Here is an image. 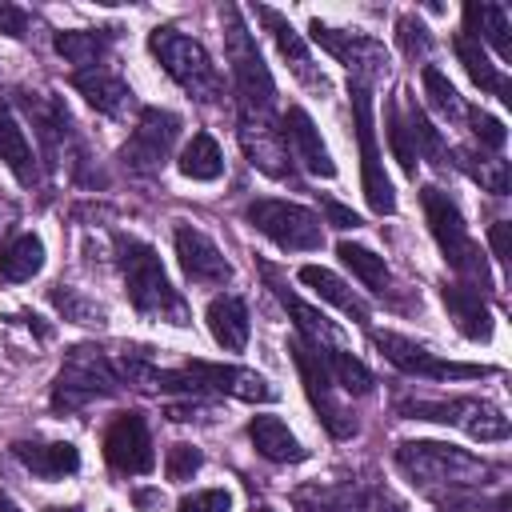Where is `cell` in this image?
Returning a JSON list of instances; mask_svg holds the SVG:
<instances>
[{"label":"cell","instance_id":"6da1fadb","mask_svg":"<svg viewBox=\"0 0 512 512\" xmlns=\"http://www.w3.org/2000/svg\"><path fill=\"white\" fill-rule=\"evenodd\" d=\"M396 464L400 472L440 508H456L468 504L484 484H492V464H484L480 456L456 448V444H440V440H408L396 448Z\"/></svg>","mask_w":512,"mask_h":512},{"label":"cell","instance_id":"7a4b0ae2","mask_svg":"<svg viewBox=\"0 0 512 512\" xmlns=\"http://www.w3.org/2000/svg\"><path fill=\"white\" fill-rule=\"evenodd\" d=\"M116 260H120V272H124V288H128V300L140 316L148 320H164V324H188V304L184 296L172 288L160 256L152 244L136 240V236H116Z\"/></svg>","mask_w":512,"mask_h":512},{"label":"cell","instance_id":"3957f363","mask_svg":"<svg viewBox=\"0 0 512 512\" xmlns=\"http://www.w3.org/2000/svg\"><path fill=\"white\" fill-rule=\"evenodd\" d=\"M420 204H424V216H428V228L440 244V256L448 260V268L460 276V284L484 292L492 288V272H488V260L480 252V244L468 236V224L456 208V200L440 188H424L420 192Z\"/></svg>","mask_w":512,"mask_h":512},{"label":"cell","instance_id":"277c9868","mask_svg":"<svg viewBox=\"0 0 512 512\" xmlns=\"http://www.w3.org/2000/svg\"><path fill=\"white\" fill-rule=\"evenodd\" d=\"M148 48H152V56L160 60V68H164L192 100H200V104L220 100L224 80H220V72H216L212 56L204 52L200 40L184 36L180 28H152Z\"/></svg>","mask_w":512,"mask_h":512},{"label":"cell","instance_id":"5b68a950","mask_svg":"<svg viewBox=\"0 0 512 512\" xmlns=\"http://www.w3.org/2000/svg\"><path fill=\"white\" fill-rule=\"evenodd\" d=\"M220 20H224V48H228V64H232V84H236V96H240V112H272V100H276V80L252 40V32L244 28L240 12L232 4L220 8Z\"/></svg>","mask_w":512,"mask_h":512},{"label":"cell","instance_id":"8992f818","mask_svg":"<svg viewBox=\"0 0 512 512\" xmlns=\"http://www.w3.org/2000/svg\"><path fill=\"white\" fill-rule=\"evenodd\" d=\"M120 392V376H116V364L92 348V344H76L60 372H56V388H52V408H84L92 400H104V396H116Z\"/></svg>","mask_w":512,"mask_h":512},{"label":"cell","instance_id":"52a82bcc","mask_svg":"<svg viewBox=\"0 0 512 512\" xmlns=\"http://www.w3.org/2000/svg\"><path fill=\"white\" fill-rule=\"evenodd\" d=\"M244 216L260 236H268L284 252H316L324 244V220L304 204L264 196V200H252Z\"/></svg>","mask_w":512,"mask_h":512},{"label":"cell","instance_id":"ba28073f","mask_svg":"<svg viewBox=\"0 0 512 512\" xmlns=\"http://www.w3.org/2000/svg\"><path fill=\"white\" fill-rule=\"evenodd\" d=\"M396 412L408 420H436V424H452L464 428L476 440H504L508 436V416L496 404L472 400V396H456V400H396Z\"/></svg>","mask_w":512,"mask_h":512},{"label":"cell","instance_id":"9c48e42d","mask_svg":"<svg viewBox=\"0 0 512 512\" xmlns=\"http://www.w3.org/2000/svg\"><path fill=\"white\" fill-rule=\"evenodd\" d=\"M352 96V120H356V140H360V168H364V200L372 212L392 216L396 212V192L380 168V148H376V124H372V84L348 80Z\"/></svg>","mask_w":512,"mask_h":512},{"label":"cell","instance_id":"30bf717a","mask_svg":"<svg viewBox=\"0 0 512 512\" xmlns=\"http://www.w3.org/2000/svg\"><path fill=\"white\" fill-rule=\"evenodd\" d=\"M288 352H292V364H296V372H300V380H304L308 404L316 408V416H320V424L328 428V436L348 440V436L356 432V416L336 400V392H332L336 384H332V376H328V368H324L320 348L296 336V340L288 344Z\"/></svg>","mask_w":512,"mask_h":512},{"label":"cell","instance_id":"8fae6325","mask_svg":"<svg viewBox=\"0 0 512 512\" xmlns=\"http://www.w3.org/2000/svg\"><path fill=\"white\" fill-rule=\"evenodd\" d=\"M180 136V116L176 112H164V108H144L128 144L120 148V164L136 176H152L164 168L172 144Z\"/></svg>","mask_w":512,"mask_h":512},{"label":"cell","instance_id":"7c38bea8","mask_svg":"<svg viewBox=\"0 0 512 512\" xmlns=\"http://www.w3.org/2000/svg\"><path fill=\"white\" fill-rule=\"evenodd\" d=\"M308 32H312V40H316L324 52H332V56L348 68L352 80L372 84V80H380V76L388 72V52H384L380 40L360 36V32H340V28H328V24H320V20H312Z\"/></svg>","mask_w":512,"mask_h":512},{"label":"cell","instance_id":"4fadbf2b","mask_svg":"<svg viewBox=\"0 0 512 512\" xmlns=\"http://www.w3.org/2000/svg\"><path fill=\"white\" fill-rule=\"evenodd\" d=\"M372 344L384 352L388 364H396L400 372L408 376H424V380H476V376H488V368L480 364H452V360H440L436 352H428L424 344H412L396 332H376Z\"/></svg>","mask_w":512,"mask_h":512},{"label":"cell","instance_id":"5bb4252c","mask_svg":"<svg viewBox=\"0 0 512 512\" xmlns=\"http://www.w3.org/2000/svg\"><path fill=\"white\" fill-rule=\"evenodd\" d=\"M104 460L124 472V476H140V472H152L156 464V452H152V436H148V424L140 412H124L108 424L104 432Z\"/></svg>","mask_w":512,"mask_h":512},{"label":"cell","instance_id":"9a60e30c","mask_svg":"<svg viewBox=\"0 0 512 512\" xmlns=\"http://www.w3.org/2000/svg\"><path fill=\"white\" fill-rule=\"evenodd\" d=\"M240 148L244 156L272 180H288L292 176V160H288V144L284 132L272 124L268 112H240Z\"/></svg>","mask_w":512,"mask_h":512},{"label":"cell","instance_id":"2e32d148","mask_svg":"<svg viewBox=\"0 0 512 512\" xmlns=\"http://www.w3.org/2000/svg\"><path fill=\"white\" fill-rule=\"evenodd\" d=\"M172 240H176V260L188 280H196V284H228L232 280V264L224 260V252L216 248L212 236H204L192 224H180L172 232Z\"/></svg>","mask_w":512,"mask_h":512},{"label":"cell","instance_id":"e0dca14e","mask_svg":"<svg viewBox=\"0 0 512 512\" xmlns=\"http://www.w3.org/2000/svg\"><path fill=\"white\" fill-rule=\"evenodd\" d=\"M280 132H284V144H288L292 160H300L304 172L324 176V180L336 176V164H332V156H328V148H324V140H320V132H316V124H312V116L304 108L292 104Z\"/></svg>","mask_w":512,"mask_h":512},{"label":"cell","instance_id":"ac0fdd59","mask_svg":"<svg viewBox=\"0 0 512 512\" xmlns=\"http://www.w3.org/2000/svg\"><path fill=\"white\" fill-rule=\"evenodd\" d=\"M12 456L40 480H64L80 468V452L68 440H52V444H36V440H16Z\"/></svg>","mask_w":512,"mask_h":512},{"label":"cell","instance_id":"d6986e66","mask_svg":"<svg viewBox=\"0 0 512 512\" xmlns=\"http://www.w3.org/2000/svg\"><path fill=\"white\" fill-rule=\"evenodd\" d=\"M296 512H368V492L356 480H336V484H300L292 492Z\"/></svg>","mask_w":512,"mask_h":512},{"label":"cell","instance_id":"ffe728a7","mask_svg":"<svg viewBox=\"0 0 512 512\" xmlns=\"http://www.w3.org/2000/svg\"><path fill=\"white\" fill-rule=\"evenodd\" d=\"M440 300L452 316V324L468 336V340H488L492 336V312L484 304V292L468 288V284H444L440 288Z\"/></svg>","mask_w":512,"mask_h":512},{"label":"cell","instance_id":"44dd1931","mask_svg":"<svg viewBox=\"0 0 512 512\" xmlns=\"http://www.w3.org/2000/svg\"><path fill=\"white\" fill-rule=\"evenodd\" d=\"M256 16L264 20V28L272 32V40H276V48H280V56L292 64V72L304 80V84H316V88H324V76L312 68V52H308V44L300 40V32L276 12V8H264V4H256Z\"/></svg>","mask_w":512,"mask_h":512},{"label":"cell","instance_id":"7402d4cb","mask_svg":"<svg viewBox=\"0 0 512 512\" xmlns=\"http://www.w3.org/2000/svg\"><path fill=\"white\" fill-rule=\"evenodd\" d=\"M72 84H76V92H80L96 112H104V116H124L128 104H132V88H128L120 76H112L108 68L72 72Z\"/></svg>","mask_w":512,"mask_h":512},{"label":"cell","instance_id":"603a6c76","mask_svg":"<svg viewBox=\"0 0 512 512\" xmlns=\"http://www.w3.org/2000/svg\"><path fill=\"white\" fill-rule=\"evenodd\" d=\"M248 440L272 464H300V460H308V448L288 432V424L280 416H252L248 420Z\"/></svg>","mask_w":512,"mask_h":512},{"label":"cell","instance_id":"cb8c5ba5","mask_svg":"<svg viewBox=\"0 0 512 512\" xmlns=\"http://www.w3.org/2000/svg\"><path fill=\"white\" fill-rule=\"evenodd\" d=\"M204 320H208L212 340L224 352H244V344H248V308H244L240 296H216L208 304Z\"/></svg>","mask_w":512,"mask_h":512},{"label":"cell","instance_id":"d4e9b609","mask_svg":"<svg viewBox=\"0 0 512 512\" xmlns=\"http://www.w3.org/2000/svg\"><path fill=\"white\" fill-rule=\"evenodd\" d=\"M512 16L504 4H468L464 8V36L472 40H488L500 60H512Z\"/></svg>","mask_w":512,"mask_h":512},{"label":"cell","instance_id":"484cf974","mask_svg":"<svg viewBox=\"0 0 512 512\" xmlns=\"http://www.w3.org/2000/svg\"><path fill=\"white\" fill-rule=\"evenodd\" d=\"M452 52H456V60L464 64V72L472 76V84H480L484 92H492V96H500L504 104H512V88H508V80L500 76V68L488 60V52H484V44L480 40H472V36H456L452 40Z\"/></svg>","mask_w":512,"mask_h":512},{"label":"cell","instance_id":"4316f807","mask_svg":"<svg viewBox=\"0 0 512 512\" xmlns=\"http://www.w3.org/2000/svg\"><path fill=\"white\" fill-rule=\"evenodd\" d=\"M300 284H308L320 300H328V304H336L344 316H352L356 324H368V304L336 276V272H328V268H320V264H304L300 268Z\"/></svg>","mask_w":512,"mask_h":512},{"label":"cell","instance_id":"83f0119b","mask_svg":"<svg viewBox=\"0 0 512 512\" xmlns=\"http://www.w3.org/2000/svg\"><path fill=\"white\" fill-rule=\"evenodd\" d=\"M0 160L12 168V176L20 184L32 188V180H36V156H32V144H28L24 128H20V120L12 116V108L4 100H0Z\"/></svg>","mask_w":512,"mask_h":512},{"label":"cell","instance_id":"f1b7e54d","mask_svg":"<svg viewBox=\"0 0 512 512\" xmlns=\"http://www.w3.org/2000/svg\"><path fill=\"white\" fill-rule=\"evenodd\" d=\"M272 288H276L280 304L288 308V316L296 320V328H300V340H308V344H316V348H336L340 332H336V324H332L324 312H316L312 304H304L296 292H288V288H284V284H276V280H272Z\"/></svg>","mask_w":512,"mask_h":512},{"label":"cell","instance_id":"f546056e","mask_svg":"<svg viewBox=\"0 0 512 512\" xmlns=\"http://www.w3.org/2000/svg\"><path fill=\"white\" fill-rule=\"evenodd\" d=\"M108 48H112V32H96V28L56 32V52H60L68 64H80L76 72H84V68H100V60H104Z\"/></svg>","mask_w":512,"mask_h":512},{"label":"cell","instance_id":"4dcf8cb0","mask_svg":"<svg viewBox=\"0 0 512 512\" xmlns=\"http://www.w3.org/2000/svg\"><path fill=\"white\" fill-rule=\"evenodd\" d=\"M336 256L352 268V276H356L364 288H372V292H380V296L392 288V272H388L384 256H376L372 248L352 244V240H340V244H336Z\"/></svg>","mask_w":512,"mask_h":512},{"label":"cell","instance_id":"1f68e13d","mask_svg":"<svg viewBox=\"0 0 512 512\" xmlns=\"http://www.w3.org/2000/svg\"><path fill=\"white\" fill-rule=\"evenodd\" d=\"M180 172L188 180H216L224 172V152L208 132H196L180 152Z\"/></svg>","mask_w":512,"mask_h":512},{"label":"cell","instance_id":"d6a6232c","mask_svg":"<svg viewBox=\"0 0 512 512\" xmlns=\"http://www.w3.org/2000/svg\"><path fill=\"white\" fill-rule=\"evenodd\" d=\"M320 356H324V368H328V376H332L336 388H344L352 396H368L372 392L376 376L352 352H344V348H320Z\"/></svg>","mask_w":512,"mask_h":512},{"label":"cell","instance_id":"836d02e7","mask_svg":"<svg viewBox=\"0 0 512 512\" xmlns=\"http://www.w3.org/2000/svg\"><path fill=\"white\" fill-rule=\"evenodd\" d=\"M40 268H44V244H40V236L24 232V236H16L12 244L0 248V272L8 280H32Z\"/></svg>","mask_w":512,"mask_h":512},{"label":"cell","instance_id":"e575fe53","mask_svg":"<svg viewBox=\"0 0 512 512\" xmlns=\"http://www.w3.org/2000/svg\"><path fill=\"white\" fill-rule=\"evenodd\" d=\"M420 84H424V96H428V104L444 116V120H464L468 116V108H464V100H460V92L452 88V80L440 72V68H424V76H420Z\"/></svg>","mask_w":512,"mask_h":512},{"label":"cell","instance_id":"d590c367","mask_svg":"<svg viewBox=\"0 0 512 512\" xmlns=\"http://www.w3.org/2000/svg\"><path fill=\"white\" fill-rule=\"evenodd\" d=\"M384 124H388V148H392V156H396V160H400V168L412 176V172H416V140H412L408 116L400 112V104H388Z\"/></svg>","mask_w":512,"mask_h":512},{"label":"cell","instance_id":"8d00e7d4","mask_svg":"<svg viewBox=\"0 0 512 512\" xmlns=\"http://www.w3.org/2000/svg\"><path fill=\"white\" fill-rule=\"evenodd\" d=\"M48 300H52V308L56 312H64V320H76V324H104V308L96 304V300H88V296H80L76 288H52L48 292Z\"/></svg>","mask_w":512,"mask_h":512},{"label":"cell","instance_id":"74e56055","mask_svg":"<svg viewBox=\"0 0 512 512\" xmlns=\"http://www.w3.org/2000/svg\"><path fill=\"white\" fill-rule=\"evenodd\" d=\"M456 160H460V168L472 176V180H480L488 192H496V196H504L508 192V164L504 160H472V152H456Z\"/></svg>","mask_w":512,"mask_h":512},{"label":"cell","instance_id":"f35d334b","mask_svg":"<svg viewBox=\"0 0 512 512\" xmlns=\"http://www.w3.org/2000/svg\"><path fill=\"white\" fill-rule=\"evenodd\" d=\"M200 464H204V456H200V448H192V444H172L168 456H164L168 480H192V476L200 472Z\"/></svg>","mask_w":512,"mask_h":512},{"label":"cell","instance_id":"ab89813d","mask_svg":"<svg viewBox=\"0 0 512 512\" xmlns=\"http://www.w3.org/2000/svg\"><path fill=\"white\" fill-rule=\"evenodd\" d=\"M396 40H400V48H404V56H428V48H432V36H428V28L416 20V16H400L396 20Z\"/></svg>","mask_w":512,"mask_h":512},{"label":"cell","instance_id":"60d3db41","mask_svg":"<svg viewBox=\"0 0 512 512\" xmlns=\"http://www.w3.org/2000/svg\"><path fill=\"white\" fill-rule=\"evenodd\" d=\"M228 508H232V496L224 488H204L176 504V512H228Z\"/></svg>","mask_w":512,"mask_h":512},{"label":"cell","instance_id":"b9f144b4","mask_svg":"<svg viewBox=\"0 0 512 512\" xmlns=\"http://www.w3.org/2000/svg\"><path fill=\"white\" fill-rule=\"evenodd\" d=\"M408 128H412V140H416V144H420V148H424V152H428V156L440 164V156H444V144H440L436 128L424 120V112H416V108H412V112H408Z\"/></svg>","mask_w":512,"mask_h":512},{"label":"cell","instance_id":"7bdbcfd3","mask_svg":"<svg viewBox=\"0 0 512 512\" xmlns=\"http://www.w3.org/2000/svg\"><path fill=\"white\" fill-rule=\"evenodd\" d=\"M468 120H472V132H476V140H480L484 148H492V152L504 148V124H500L496 116H488V112H468Z\"/></svg>","mask_w":512,"mask_h":512},{"label":"cell","instance_id":"ee69618b","mask_svg":"<svg viewBox=\"0 0 512 512\" xmlns=\"http://www.w3.org/2000/svg\"><path fill=\"white\" fill-rule=\"evenodd\" d=\"M28 28H32V16H28L20 4L0 0V32L12 36V40H20V36H28Z\"/></svg>","mask_w":512,"mask_h":512},{"label":"cell","instance_id":"f6af8a7d","mask_svg":"<svg viewBox=\"0 0 512 512\" xmlns=\"http://www.w3.org/2000/svg\"><path fill=\"white\" fill-rule=\"evenodd\" d=\"M324 212H328V224L332 228H356L360 224V216L352 208H344L340 200H328V196H324Z\"/></svg>","mask_w":512,"mask_h":512},{"label":"cell","instance_id":"bcb514c9","mask_svg":"<svg viewBox=\"0 0 512 512\" xmlns=\"http://www.w3.org/2000/svg\"><path fill=\"white\" fill-rule=\"evenodd\" d=\"M488 244H492V256H496V260H508V224H504V220H496V224L488 228Z\"/></svg>","mask_w":512,"mask_h":512},{"label":"cell","instance_id":"7dc6e473","mask_svg":"<svg viewBox=\"0 0 512 512\" xmlns=\"http://www.w3.org/2000/svg\"><path fill=\"white\" fill-rule=\"evenodd\" d=\"M0 512H24V508H20L12 496H4V492H0Z\"/></svg>","mask_w":512,"mask_h":512},{"label":"cell","instance_id":"c3c4849f","mask_svg":"<svg viewBox=\"0 0 512 512\" xmlns=\"http://www.w3.org/2000/svg\"><path fill=\"white\" fill-rule=\"evenodd\" d=\"M380 512H408V508H400V504H392V500H388V504H380Z\"/></svg>","mask_w":512,"mask_h":512},{"label":"cell","instance_id":"681fc988","mask_svg":"<svg viewBox=\"0 0 512 512\" xmlns=\"http://www.w3.org/2000/svg\"><path fill=\"white\" fill-rule=\"evenodd\" d=\"M48 512H80V508H72V504H68V508H64V504H56V508H48Z\"/></svg>","mask_w":512,"mask_h":512},{"label":"cell","instance_id":"f907efd6","mask_svg":"<svg viewBox=\"0 0 512 512\" xmlns=\"http://www.w3.org/2000/svg\"><path fill=\"white\" fill-rule=\"evenodd\" d=\"M252 512H272V508H268V504H256V508H252Z\"/></svg>","mask_w":512,"mask_h":512}]
</instances>
